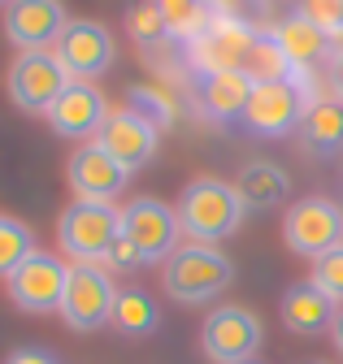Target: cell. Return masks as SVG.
I'll list each match as a JSON object with an SVG mask.
<instances>
[{"label": "cell", "instance_id": "cell-1", "mask_svg": "<svg viewBox=\"0 0 343 364\" xmlns=\"http://www.w3.org/2000/svg\"><path fill=\"white\" fill-rule=\"evenodd\" d=\"M243 200L235 191V182L222 178H191L187 191L179 200V225L191 243H209L218 247L222 239H231L243 225Z\"/></svg>", "mask_w": 343, "mask_h": 364}, {"label": "cell", "instance_id": "cell-2", "mask_svg": "<svg viewBox=\"0 0 343 364\" xmlns=\"http://www.w3.org/2000/svg\"><path fill=\"white\" fill-rule=\"evenodd\" d=\"M231 278H235L231 256L209 243H183L165 260V291L179 304H204L213 295H222Z\"/></svg>", "mask_w": 343, "mask_h": 364}, {"label": "cell", "instance_id": "cell-3", "mask_svg": "<svg viewBox=\"0 0 343 364\" xmlns=\"http://www.w3.org/2000/svg\"><path fill=\"white\" fill-rule=\"evenodd\" d=\"M57 239H61V252H70L74 260H92L96 264L122 239V208L96 204V200H74L57 217Z\"/></svg>", "mask_w": 343, "mask_h": 364}, {"label": "cell", "instance_id": "cell-4", "mask_svg": "<svg viewBox=\"0 0 343 364\" xmlns=\"http://www.w3.org/2000/svg\"><path fill=\"white\" fill-rule=\"evenodd\" d=\"M113 304H117V291H113V278L105 264H92V260L70 264L65 299H61V321L70 330H83V334L100 330L113 316Z\"/></svg>", "mask_w": 343, "mask_h": 364}, {"label": "cell", "instance_id": "cell-5", "mask_svg": "<svg viewBox=\"0 0 343 364\" xmlns=\"http://www.w3.org/2000/svg\"><path fill=\"white\" fill-rule=\"evenodd\" d=\"M283 239L295 256H326L330 247L343 243V208L326 196H305L295 200L283 217Z\"/></svg>", "mask_w": 343, "mask_h": 364}, {"label": "cell", "instance_id": "cell-6", "mask_svg": "<svg viewBox=\"0 0 343 364\" xmlns=\"http://www.w3.org/2000/svg\"><path fill=\"white\" fill-rule=\"evenodd\" d=\"M200 343H204L213 364H252V355L265 343V330H261V321H256L252 308L222 304V308L209 312Z\"/></svg>", "mask_w": 343, "mask_h": 364}, {"label": "cell", "instance_id": "cell-7", "mask_svg": "<svg viewBox=\"0 0 343 364\" xmlns=\"http://www.w3.org/2000/svg\"><path fill=\"white\" fill-rule=\"evenodd\" d=\"M65 278H70V264L48 256V252H31L9 278V299L22 308V312H35V316H48V312H61V299H65Z\"/></svg>", "mask_w": 343, "mask_h": 364}, {"label": "cell", "instance_id": "cell-8", "mask_svg": "<svg viewBox=\"0 0 343 364\" xmlns=\"http://www.w3.org/2000/svg\"><path fill=\"white\" fill-rule=\"evenodd\" d=\"M179 230H183V225H179V213L165 208V204L152 200V196H139V200H131V204H122V239L139 252L144 264L174 256Z\"/></svg>", "mask_w": 343, "mask_h": 364}, {"label": "cell", "instance_id": "cell-9", "mask_svg": "<svg viewBox=\"0 0 343 364\" xmlns=\"http://www.w3.org/2000/svg\"><path fill=\"white\" fill-rule=\"evenodd\" d=\"M70 82L74 78L61 70V61L53 53H22L9 65V96L26 113H48Z\"/></svg>", "mask_w": 343, "mask_h": 364}, {"label": "cell", "instance_id": "cell-10", "mask_svg": "<svg viewBox=\"0 0 343 364\" xmlns=\"http://www.w3.org/2000/svg\"><path fill=\"white\" fill-rule=\"evenodd\" d=\"M70 18L61 0H9L5 5V35L22 53H48L65 35Z\"/></svg>", "mask_w": 343, "mask_h": 364}, {"label": "cell", "instance_id": "cell-11", "mask_svg": "<svg viewBox=\"0 0 343 364\" xmlns=\"http://www.w3.org/2000/svg\"><path fill=\"white\" fill-rule=\"evenodd\" d=\"M53 57L61 61V70L74 82H92L96 74H105L113 65V35L100 22H70L65 35L57 39Z\"/></svg>", "mask_w": 343, "mask_h": 364}, {"label": "cell", "instance_id": "cell-12", "mask_svg": "<svg viewBox=\"0 0 343 364\" xmlns=\"http://www.w3.org/2000/svg\"><path fill=\"white\" fill-rule=\"evenodd\" d=\"M300 117H305V105H300V91L287 78L256 82L252 100L243 109V126L252 134H261V139H283V134H291L300 126Z\"/></svg>", "mask_w": 343, "mask_h": 364}, {"label": "cell", "instance_id": "cell-13", "mask_svg": "<svg viewBox=\"0 0 343 364\" xmlns=\"http://www.w3.org/2000/svg\"><path fill=\"white\" fill-rule=\"evenodd\" d=\"M92 144L100 152H109L126 173H131V169H139V165L152 161V152H157V126L148 117H139L135 109H117V113L105 117V126H100V134H96Z\"/></svg>", "mask_w": 343, "mask_h": 364}, {"label": "cell", "instance_id": "cell-14", "mask_svg": "<svg viewBox=\"0 0 343 364\" xmlns=\"http://www.w3.org/2000/svg\"><path fill=\"white\" fill-rule=\"evenodd\" d=\"M48 126L61 134V139H96L105 117H109V105L100 96V87L92 82H70L61 91V100L44 113Z\"/></svg>", "mask_w": 343, "mask_h": 364}, {"label": "cell", "instance_id": "cell-15", "mask_svg": "<svg viewBox=\"0 0 343 364\" xmlns=\"http://www.w3.org/2000/svg\"><path fill=\"white\" fill-rule=\"evenodd\" d=\"M70 187L78 191V200H96V204H113V196L126 187V169L100 152L96 144H83L70 156Z\"/></svg>", "mask_w": 343, "mask_h": 364}, {"label": "cell", "instance_id": "cell-16", "mask_svg": "<svg viewBox=\"0 0 343 364\" xmlns=\"http://www.w3.org/2000/svg\"><path fill=\"white\" fill-rule=\"evenodd\" d=\"M256 43V31H248L243 22H213L209 35L196 39V61L204 74H218V70H243L248 53Z\"/></svg>", "mask_w": 343, "mask_h": 364}, {"label": "cell", "instance_id": "cell-17", "mask_svg": "<svg viewBox=\"0 0 343 364\" xmlns=\"http://www.w3.org/2000/svg\"><path fill=\"white\" fill-rule=\"evenodd\" d=\"M252 91H256V78H252L248 70H218V74H204L200 100H204V113H209V117L235 122V117H243Z\"/></svg>", "mask_w": 343, "mask_h": 364}, {"label": "cell", "instance_id": "cell-18", "mask_svg": "<svg viewBox=\"0 0 343 364\" xmlns=\"http://www.w3.org/2000/svg\"><path fill=\"white\" fill-rule=\"evenodd\" d=\"M334 299L326 291H317L313 282H295L287 295H283V326L291 334H322L330 321H334Z\"/></svg>", "mask_w": 343, "mask_h": 364}, {"label": "cell", "instance_id": "cell-19", "mask_svg": "<svg viewBox=\"0 0 343 364\" xmlns=\"http://www.w3.org/2000/svg\"><path fill=\"white\" fill-rule=\"evenodd\" d=\"M274 39H278V48L287 53L291 70H300V74L313 70V61H322L326 53H334V48H330V35L317 31L309 18H300V14L283 18V22L274 26Z\"/></svg>", "mask_w": 343, "mask_h": 364}, {"label": "cell", "instance_id": "cell-20", "mask_svg": "<svg viewBox=\"0 0 343 364\" xmlns=\"http://www.w3.org/2000/svg\"><path fill=\"white\" fill-rule=\"evenodd\" d=\"M235 191H239V200H243L248 213H265V208H278V204L287 200L291 178H287V169L274 165V161H256V165H248V169L239 173Z\"/></svg>", "mask_w": 343, "mask_h": 364}, {"label": "cell", "instance_id": "cell-21", "mask_svg": "<svg viewBox=\"0 0 343 364\" xmlns=\"http://www.w3.org/2000/svg\"><path fill=\"white\" fill-rule=\"evenodd\" d=\"M295 134H300V148L305 152H322V156L339 152L343 148V105L339 100L309 105L305 117H300V126H295Z\"/></svg>", "mask_w": 343, "mask_h": 364}, {"label": "cell", "instance_id": "cell-22", "mask_svg": "<svg viewBox=\"0 0 343 364\" xmlns=\"http://www.w3.org/2000/svg\"><path fill=\"white\" fill-rule=\"evenodd\" d=\"M109 321L122 330V334H152L161 326V308L152 295L144 291H117V304H113V316Z\"/></svg>", "mask_w": 343, "mask_h": 364}, {"label": "cell", "instance_id": "cell-23", "mask_svg": "<svg viewBox=\"0 0 343 364\" xmlns=\"http://www.w3.org/2000/svg\"><path fill=\"white\" fill-rule=\"evenodd\" d=\"M152 5L161 9V18H165V26H169V39H200V35H209V5L204 0H152Z\"/></svg>", "mask_w": 343, "mask_h": 364}, {"label": "cell", "instance_id": "cell-24", "mask_svg": "<svg viewBox=\"0 0 343 364\" xmlns=\"http://www.w3.org/2000/svg\"><path fill=\"white\" fill-rule=\"evenodd\" d=\"M243 70H248L256 82H278V78L295 74L291 61H287V53L278 48L274 31H270V35H256V43H252V53H248V65H243Z\"/></svg>", "mask_w": 343, "mask_h": 364}, {"label": "cell", "instance_id": "cell-25", "mask_svg": "<svg viewBox=\"0 0 343 364\" xmlns=\"http://www.w3.org/2000/svg\"><path fill=\"white\" fill-rule=\"evenodd\" d=\"M35 252V235L31 225L18 221V217H0V278H9V273Z\"/></svg>", "mask_w": 343, "mask_h": 364}, {"label": "cell", "instance_id": "cell-26", "mask_svg": "<svg viewBox=\"0 0 343 364\" xmlns=\"http://www.w3.org/2000/svg\"><path fill=\"white\" fill-rule=\"evenodd\" d=\"M317 291H326L334 304L343 299V243L339 247H330L326 256H317L313 260V278H309Z\"/></svg>", "mask_w": 343, "mask_h": 364}, {"label": "cell", "instance_id": "cell-27", "mask_svg": "<svg viewBox=\"0 0 343 364\" xmlns=\"http://www.w3.org/2000/svg\"><path fill=\"white\" fill-rule=\"evenodd\" d=\"M126 26H131V35L139 39V43H165L169 39V26H165V18H161V9L152 5H135L131 14H126Z\"/></svg>", "mask_w": 343, "mask_h": 364}, {"label": "cell", "instance_id": "cell-28", "mask_svg": "<svg viewBox=\"0 0 343 364\" xmlns=\"http://www.w3.org/2000/svg\"><path fill=\"white\" fill-rule=\"evenodd\" d=\"M300 18H309L317 31H326L330 39H343V0H300Z\"/></svg>", "mask_w": 343, "mask_h": 364}, {"label": "cell", "instance_id": "cell-29", "mask_svg": "<svg viewBox=\"0 0 343 364\" xmlns=\"http://www.w3.org/2000/svg\"><path fill=\"white\" fill-rule=\"evenodd\" d=\"M131 109H135L139 117H148L152 126H161V122L169 117V105H165L161 96H152L148 87H131Z\"/></svg>", "mask_w": 343, "mask_h": 364}, {"label": "cell", "instance_id": "cell-30", "mask_svg": "<svg viewBox=\"0 0 343 364\" xmlns=\"http://www.w3.org/2000/svg\"><path fill=\"white\" fill-rule=\"evenodd\" d=\"M5 364H61L53 351H44V347H18Z\"/></svg>", "mask_w": 343, "mask_h": 364}, {"label": "cell", "instance_id": "cell-31", "mask_svg": "<svg viewBox=\"0 0 343 364\" xmlns=\"http://www.w3.org/2000/svg\"><path fill=\"white\" fill-rule=\"evenodd\" d=\"M105 260H113L117 269H135V264H144V260H139V252L126 243V239H117V243L109 247V256H105Z\"/></svg>", "mask_w": 343, "mask_h": 364}, {"label": "cell", "instance_id": "cell-32", "mask_svg": "<svg viewBox=\"0 0 343 364\" xmlns=\"http://www.w3.org/2000/svg\"><path fill=\"white\" fill-rule=\"evenodd\" d=\"M326 74H330V91H334V100L343 105V48H334V53H330V70H326Z\"/></svg>", "mask_w": 343, "mask_h": 364}, {"label": "cell", "instance_id": "cell-33", "mask_svg": "<svg viewBox=\"0 0 343 364\" xmlns=\"http://www.w3.org/2000/svg\"><path fill=\"white\" fill-rule=\"evenodd\" d=\"M330 334H334V347L343 351V308L334 312V321H330Z\"/></svg>", "mask_w": 343, "mask_h": 364}, {"label": "cell", "instance_id": "cell-34", "mask_svg": "<svg viewBox=\"0 0 343 364\" xmlns=\"http://www.w3.org/2000/svg\"><path fill=\"white\" fill-rule=\"evenodd\" d=\"M0 5H9V0H0Z\"/></svg>", "mask_w": 343, "mask_h": 364}]
</instances>
